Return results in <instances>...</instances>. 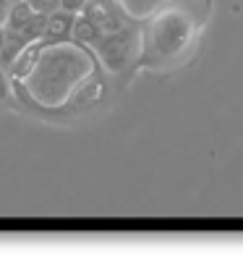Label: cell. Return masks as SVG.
<instances>
[{
	"instance_id": "52a82bcc",
	"label": "cell",
	"mask_w": 243,
	"mask_h": 259,
	"mask_svg": "<svg viewBox=\"0 0 243 259\" xmlns=\"http://www.w3.org/2000/svg\"><path fill=\"white\" fill-rule=\"evenodd\" d=\"M100 29H97V24L92 21V19H89L86 16V13H84V16L81 19H76L73 21V32H71V37L76 39V42H84V45H94L97 39H100Z\"/></svg>"
},
{
	"instance_id": "3957f363",
	"label": "cell",
	"mask_w": 243,
	"mask_h": 259,
	"mask_svg": "<svg viewBox=\"0 0 243 259\" xmlns=\"http://www.w3.org/2000/svg\"><path fill=\"white\" fill-rule=\"evenodd\" d=\"M94 48L110 71H123L128 66V60L133 58V34L128 29H120V32H113V34H100Z\"/></svg>"
},
{
	"instance_id": "8fae6325",
	"label": "cell",
	"mask_w": 243,
	"mask_h": 259,
	"mask_svg": "<svg viewBox=\"0 0 243 259\" xmlns=\"http://www.w3.org/2000/svg\"><path fill=\"white\" fill-rule=\"evenodd\" d=\"M11 97V84H8V76L3 73V68H0V100H8Z\"/></svg>"
},
{
	"instance_id": "7a4b0ae2",
	"label": "cell",
	"mask_w": 243,
	"mask_h": 259,
	"mask_svg": "<svg viewBox=\"0 0 243 259\" xmlns=\"http://www.w3.org/2000/svg\"><path fill=\"white\" fill-rule=\"evenodd\" d=\"M193 34V21L186 11H162L147 26V58L168 60L186 50Z\"/></svg>"
},
{
	"instance_id": "4fadbf2b",
	"label": "cell",
	"mask_w": 243,
	"mask_h": 259,
	"mask_svg": "<svg viewBox=\"0 0 243 259\" xmlns=\"http://www.w3.org/2000/svg\"><path fill=\"white\" fill-rule=\"evenodd\" d=\"M3 45H6V29H0V50H3Z\"/></svg>"
},
{
	"instance_id": "5b68a950",
	"label": "cell",
	"mask_w": 243,
	"mask_h": 259,
	"mask_svg": "<svg viewBox=\"0 0 243 259\" xmlns=\"http://www.w3.org/2000/svg\"><path fill=\"white\" fill-rule=\"evenodd\" d=\"M26 45H32L21 32H8L6 29V45L0 50V66H13L19 60V55L24 53Z\"/></svg>"
},
{
	"instance_id": "9c48e42d",
	"label": "cell",
	"mask_w": 243,
	"mask_h": 259,
	"mask_svg": "<svg viewBox=\"0 0 243 259\" xmlns=\"http://www.w3.org/2000/svg\"><path fill=\"white\" fill-rule=\"evenodd\" d=\"M26 3L39 13H53V11L60 8V0H26Z\"/></svg>"
},
{
	"instance_id": "6da1fadb",
	"label": "cell",
	"mask_w": 243,
	"mask_h": 259,
	"mask_svg": "<svg viewBox=\"0 0 243 259\" xmlns=\"http://www.w3.org/2000/svg\"><path fill=\"white\" fill-rule=\"evenodd\" d=\"M89 58L71 45H53L42 50L29 71V92L44 105H60L71 87L89 73Z\"/></svg>"
},
{
	"instance_id": "7c38bea8",
	"label": "cell",
	"mask_w": 243,
	"mask_h": 259,
	"mask_svg": "<svg viewBox=\"0 0 243 259\" xmlns=\"http://www.w3.org/2000/svg\"><path fill=\"white\" fill-rule=\"evenodd\" d=\"M11 6H13L11 0H0V21L6 19V13H8V8H11Z\"/></svg>"
},
{
	"instance_id": "277c9868",
	"label": "cell",
	"mask_w": 243,
	"mask_h": 259,
	"mask_svg": "<svg viewBox=\"0 0 243 259\" xmlns=\"http://www.w3.org/2000/svg\"><path fill=\"white\" fill-rule=\"evenodd\" d=\"M73 21L76 16L68 11H53L47 13V32H44V37H50V39H63L73 32Z\"/></svg>"
},
{
	"instance_id": "8992f818",
	"label": "cell",
	"mask_w": 243,
	"mask_h": 259,
	"mask_svg": "<svg viewBox=\"0 0 243 259\" xmlns=\"http://www.w3.org/2000/svg\"><path fill=\"white\" fill-rule=\"evenodd\" d=\"M34 8L26 3V0H16L11 8H8V13H6V29L8 32H21V29L32 21V16H34Z\"/></svg>"
},
{
	"instance_id": "ba28073f",
	"label": "cell",
	"mask_w": 243,
	"mask_h": 259,
	"mask_svg": "<svg viewBox=\"0 0 243 259\" xmlns=\"http://www.w3.org/2000/svg\"><path fill=\"white\" fill-rule=\"evenodd\" d=\"M44 32H47V13H39V11L32 16V21H29V24L21 29V34H24L29 42H34V39L44 37Z\"/></svg>"
},
{
	"instance_id": "30bf717a",
	"label": "cell",
	"mask_w": 243,
	"mask_h": 259,
	"mask_svg": "<svg viewBox=\"0 0 243 259\" xmlns=\"http://www.w3.org/2000/svg\"><path fill=\"white\" fill-rule=\"evenodd\" d=\"M89 0H60V11H68V13H79L86 8Z\"/></svg>"
},
{
	"instance_id": "5bb4252c",
	"label": "cell",
	"mask_w": 243,
	"mask_h": 259,
	"mask_svg": "<svg viewBox=\"0 0 243 259\" xmlns=\"http://www.w3.org/2000/svg\"><path fill=\"white\" fill-rule=\"evenodd\" d=\"M92 3H100V6H108V8H113V6H110V0H92Z\"/></svg>"
}]
</instances>
